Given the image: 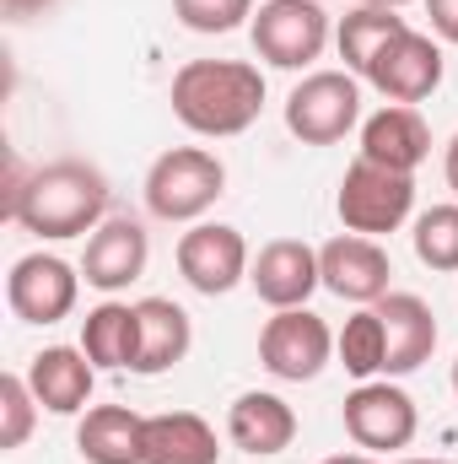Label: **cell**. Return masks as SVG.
Instances as JSON below:
<instances>
[{
    "label": "cell",
    "mask_w": 458,
    "mask_h": 464,
    "mask_svg": "<svg viewBox=\"0 0 458 464\" xmlns=\"http://www.w3.org/2000/svg\"><path fill=\"white\" fill-rule=\"evenodd\" d=\"M146 259H151V237L135 217H109L103 227L87 237V254H81V276L87 286L98 292H124L129 281L146 276Z\"/></svg>",
    "instance_id": "cell-14"
},
{
    "label": "cell",
    "mask_w": 458,
    "mask_h": 464,
    "mask_svg": "<svg viewBox=\"0 0 458 464\" xmlns=\"http://www.w3.org/2000/svg\"><path fill=\"white\" fill-rule=\"evenodd\" d=\"M361 82H372L388 103H421L443 87V49H437L432 33L405 27V33L388 38V49L367 65Z\"/></svg>",
    "instance_id": "cell-11"
},
{
    "label": "cell",
    "mask_w": 458,
    "mask_h": 464,
    "mask_svg": "<svg viewBox=\"0 0 458 464\" xmlns=\"http://www.w3.org/2000/svg\"><path fill=\"white\" fill-rule=\"evenodd\" d=\"M227 438H232V449L259 454V459L286 454V449H291V438H297V411H291L281 394L248 389V394H237V400H232Z\"/></svg>",
    "instance_id": "cell-18"
},
{
    "label": "cell",
    "mask_w": 458,
    "mask_h": 464,
    "mask_svg": "<svg viewBox=\"0 0 458 464\" xmlns=\"http://www.w3.org/2000/svg\"><path fill=\"white\" fill-rule=\"evenodd\" d=\"M5 5V16H38V11H49L54 0H0Z\"/></svg>",
    "instance_id": "cell-29"
},
{
    "label": "cell",
    "mask_w": 458,
    "mask_h": 464,
    "mask_svg": "<svg viewBox=\"0 0 458 464\" xmlns=\"http://www.w3.org/2000/svg\"><path fill=\"white\" fill-rule=\"evenodd\" d=\"M453 394H458V356H453Z\"/></svg>",
    "instance_id": "cell-34"
},
{
    "label": "cell",
    "mask_w": 458,
    "mask_h": 464,
    "mask_svg": "<svg viewBox=\"0 0 458 464\" xmlns=\"http://www.w3.org/2000/svg\"><path fill=\"white\" fill-rule=\"evenodd\" d=\"M103 211H109V179L92 162L60 157L49 168H33L11 222L22 232H33V237H54L60 243V237L98 232L103 227Z\"/></svg>",
    "instance_id": "cell-2"
},
{
    "label": "cell",
    "mask_w": 458,
    "mask_h": 464,
    "mask_svg": "<svg viewBox=\"0 0 458 464\" xmlns=\"http://www.w3.org/2000/svg\"><path fill=\"white\" fill-rule=\"evenodd\" d=\"M426 16L443 44H458V0H426Z\"/></svg>",
    "instance_id": "cell-28"
},
{
    "label": "cell",
    "mask_w": 458,
    "mask_h": 464,
    "mask_svg": "<svg viewBox=\"0 0 458 464\" xmlns=\"http://www.w3.org/2000/svg\"><path fill=\"white\" fill-rule=\"evenodd\" d=\"M324 464H377L372 454H335V459H324Z\"/></svg>",
    "instance_id": "cell-31"
},
{
    "label": "cell",
    "mask_w": 458,
    "mask_h": 464,
    "mask_svg": "<svg viewBox=\"0 0 458 464\" xmlns=\"http://www.w3.org/2000/svg\"><path fill=\"white\" fill-rule=\"evenodd\" d=\"M356 5H383V11H399V5H410V0H356Z\"/></svg>",
    "instance_id": "cell-32"
},
{
    "label": "cell",
    "mask_w": 458,
    "mask_h": 464,
    "mask_svg": "<svg viewBox=\"0 0 458 464\" xmlns=\"http://www.w3.org/2000/svg\"><path fill=\"white\" fill-rule=\"evenodd\" d=\"M410 22L405 16H394V11H383V5H356L350 16H340V33H335V44H340V60L350 76H367V65L388 49V38L394 33H405Z\"/></svg>",
    "instance_id": "cell-23"
},
{
    "label": "cell",
    "mask_w": 458,
    "mask_h": 464,
    "mask_svg": "<svg viewBox=\"0 0 458 464\" xmlns=\"http://www.w3.org/2000/svg\"><path fill=\"white\" fill-rule=\"evenodd\" d=\"M140 356H135V372L140 378H157L167 367H178L189 346H195V324L189 314L173 303V297H140Z\"/></svg>",
    "instance_id": "cell-20"
},
{
    "label": "cell",
    "mask_w": 458,
    "mask_h": 464,
    "mask_svg": "<svg viewBox=\"0 0 458 464\" xmlns=\"http://www.w3.org/2000/svg\"><path fill=\"white\" fill-rule=\"evenodd\" d=\"M319 276H324V286H329L335 297L372 308L377 297H388L394 265H388V248H383L377 237L340 232V237H329V243L319 248Z\"/></svg>",
    "instance_id": "cell-12"
},
{
    "label": "cell",
    "mask_w": 458,
    "mask_h": 464,
    "mask_svg": "<svg viewBox=\"0 0 458 464\" xmlns=\"http://www.w3.org/2000/svg\"><path fill=\"white\" fill-rule=\"evenodd\" d=\"M27 383H33V394H38L43 411L76 416V411H87V400H92L98 367H92L87 351H76V346H43L27 362Z\"/></svg>",
    "instance_id": "cell-17"
},
{
    "label": "cell",
    "mask_w": 458,
    "mask_h": 464,
    "mask_svg": "<svg viewBox=\"0 0 458 464\" xmlns=\"http://www.w3.org/2000/svg\"><path fill=\"white\" fill-rule=\"evenodd\" d=\"M173 114L205 140L243 135L264 114V76L248 60H189L173 76Z\"/></svg>",
    "instance_id": "cell-1"
},
{
    "label": "cell",
    "mask_w": 458,
    "mask_h": 464,
    "mask_svg": "<svg viewBox=\"0 0 458 464\" xmlns=\"http://www.w3.org/2000/svg\"><path fill=\"white\" fill-rule=\"evenodd\" d=\"M253 54L275 71H302L329 44V11L319 0H264L248 22Z\"/></svg>",
    "instance_id": "cell-5"
},
{
    "label": "cell",
    "mask_w": 458,
    "mask_h": 464,
    "mask_svg": "<svg viewBox=\"0 0 458 464\" xmlns=\"http://www.w3.org/2000/svg\"><path fill=\"white\" fill-rule=\"evenodd\" d=\"M248 286L270 308H308V297L324 286L319 248H308L302 237H270L248 265Z\"/></svg>",
    "instance_id": "cell-13"
},
{
    "label": "cell",
    "mask_w": 458,
    "mask_h": 464,
    "mask_svg": "<svg viewBox=\"0 0 458 464\" xmlns=\"http://www.w3.org/2000/svg\"><path fill=\"white\" fill-rule=\"evenodd\" d=\"M76 449L87 464H146V416L129 405H92L76 427Z\"/></svg>",
    "instance_id": "cell-19"
},
{
    "label": "cell",
    "mask_w": 458,
    "mask_h": 464,
    "mask_svg": "<svg viewBox=\"0 0 458 464\" xmlns=\"http://www.w3.org/2000/svg\"><path fill=\"white\" fill-rule=\"evenodd\" d=\"M335 351H340L345 372L350 378H377L383 367H388V335H383V319H377V308H361V314H350L345 319V330L335 335Z\"/></svg>",
    "instance_id": "cell-24"
},
{
    "label": "cell",
    "mask_w": 458,
    "mask_h": 464,
    "mask_svg": "<svg viewBox=\"0 0 458 464\" xmlns=\"http://www.w3.org/2000/svg\"><path fill=\"white\" fill-rule=\"evenodd\" d=\"M248 243L227 222H200L178 237V276L200 297H227L237 281H248Z\"/></svg>",
    "instance_id": "cell-10"
},
{
    "label": "cell",
    "mask_w": 458,
    "mask_h": 464,
    "mask_svg": "<svg viewBox=\"0 0 458 464\" xmlns=\"http://www.w3.org/2000/svg\"><path fill=\"white\" fill-rule=\"evenodd\" d=\"M443 173H448V189L458 195V135L448 140V157H443Z\"/></svg>",
    "instance_id": "cell-30"
},
{
    "label": "cell",
    "mask_w": 458,
    "mask_h": 464,
    "mask_svg": "<svg viewBox=\"0 0 458 464\" xmlns=\"http://www.w3.org/2000/svg\"><path fill=\"white\" fill-rule=\"evenodd\" d=\"M394 464H453V459H394Z\"/></svg>",
    "instance_id": "cell-33"
},
{
    "label": "cell",
    "mask_w": 458,
    "mask_h": 464,
    "mask_svg": "<svg viewBox=\"0 0 458 464\" xmlns=\"http://www.w3.org/2000/svg\"><path fill=\"white\" fill-rule=\"evenodd\" d=\"M173 16L189 33H232L253 22V0H173Z\"/></svg>",
    "instance_id": "cell-27"
},
{
    "label": "cell",
    "mask_w": 458,
    "mask_h": 464,
    "mask_svg": "<svg viewBox=\"0 0 458 464\" xmlns=\"http://www.w3.org/2000/svg\"><path fill=\"white\" fill-rule=\"evenodd\" d=\"M227 189V162L205 146H173L146 173V211L157 222H200Z\"/></svg>",
    "instance_id": "cell-3"
},
{
    "label": "cell",
    "mask_w": 458,
    "mask_h": 464,
    "mask_svg": "<svg viewBox=\"0 0 458 464\" xmlns=\"http://www.w3.org/2000/svg\"><path fill=\"white\" fill-rule=\"evenodd\" d=\"M222 443L216 427L195 411H162L146 416V464H216Z\"/></svg>",
    "instance_id": "cell-21"
},
{
    "label": "cell",
    "mask_w": 458,
    "mask_h": 464,
    "mask_svg": "<svg viewBox=\"0 0 458 464\" xmlns=\"http://www.w3.org/2000/svg\"><path fill=\"white\" fill-rule=\"evenodd\" d=\"M335 335L313 308H275V319L259 330V362L281 383H308L329 367Z\"/></svg>",
    "instance_id": "cell-8"
},
{
    "label": "cell",
    "mask_w": 458,
    "mask_h": 464,
    "mask_svg": "<svg viewBox=\"0 0 458 464\" xmlns=\"http://www.w3.org/2000/svg\"><path fill=\"white\" fill-rule=\"evenodd\" d=\"M361 119V82L350 71H313L286 98V130L302 146H335Z\"/></svg>",
    "instance_id": "cell-6"
},
{
    "label": "cell",
    "mask_w": 458,
    "mask_h": 464,
    "mask_svg": "<svg viewBox=\"0 0 458 464\" xmlns=\"http://www.w3.org/2000/svg\"><path fill=\"white\" fill-rule=\"evenodd\" d=\"M76 297H81V276L60 254H22L5 276V308L22 324H60L71 319Z\"/></svg>",
    "instance_id": "cell-9"
},
{
    "label": "cell",
    "mask_w": 458,
    "mask_h": 464,
    "mask_svg": "<svg viewBox=\"0 0 458 464\" xmlns=\"http://www.w3.org/2000/svg\"><path fill=\"white\" fill-rule=\"evenodd\" d=\"M81 351L92 356V367H129L135 372V356H140V308L135 303H98L87 319H81Z\"/></svg>",
    "instance_id": "cell-22"
},
{
    "label": "cell",
    "mask_w": 458,
    "mask_h": 464,
    "mask_svg": "<svg viewBox=\"0 0 458 464\" xmlns=\"http://www.w3.org/2000/svg\"><path fill=\"white\" fill-rule=\"evenodd\" d=\"M372 308H377L383 335H388V367H383L388 378H405V372H415V367L432 362V351H437V314H432L426 297H415V292H388V297H377Z\"/></svg>",
    "instance_id": "cell-15"
},
{
    "label": "cell",
    "mask_w": 458,
    "mask_h": 464,
    "mask_svg": "<svg viewBox=\"0 0 458 464\" xmlns=\"http://www.w3.org/2000/svg\"><path fill=\"white\" fill-rule=\"evenodd\" d=\"M415 259L426 270H458V206H432L415 217Z\"/></svg>",
    "instance_id": "cell-25"
},
{
    "label": "cell",
    "mask_w": 458,
    "mask_h": 464,
    "mask_svg": "<svg viewBox=\"0 0 458 464\" xmlns=\"http://www.w3.org/2000/svg\"><path fill=\"white\" fill-rule=\"evenodd\" d=\"M335 211H340L345 232H361V237L399 232L415 211V173H394V168H377V162L356 157L340 179Z\"/></svg>",
    "instance_id": "cell-4"
},
{
    "label": "cell",
    "mask_w": 458,
    "mask_h": 464,
    "mask_svg": "<svg viewBox=\"0 0 458 464\" xmlns=\"http://www.w3.org/2000/svg\"><path fill=\"white\" fill-rule=\"evenodd\" d=\"M361 157L394 173H415L432 157V130L410 103H388L361 124Z\"/></svg>",
    "instance_id": "cell-16"
},
{
    "label": "cell",
    "mask_w": 458,
    "mask_h": 464,
    "mask_svg": "<svg viewBox=\"0 0 458 464\" xmlns=\"http://www.w3.org/2000/svg\"><path fill=\"white\" fill-rule=\"evenodd\" d=\"M345 438L356 443V449H372V454H394V449H410V438H415V427H421V416H415V400L399 389V383H377V378H367L361 389H350L345 394Z\"/></svg>",
    "instance_id": "cell-7"
},
{
    "label": "cell",
    "mask_w": 458,
    "mask_h": 464,
    "mask_svg": "<svg viewBox=\"0 0 458 464\" xmlns=\"http://www.w3.org/2000/svg\"><path fill=\"white\" fill-rule=\"evenodd\" d=\"M38 411H43V405H38L33 383H27L22 372H5V378H0V449H5V454L33 438Z\"/></svg>",
    "instance_id": "cell-26"
}]
</instances>
